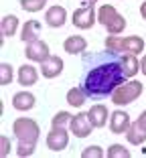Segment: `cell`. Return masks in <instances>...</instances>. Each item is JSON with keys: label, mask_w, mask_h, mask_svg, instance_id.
I'll use <instances>...</instances> for the list:
<instances>
[{"label": "cell", "mask_w": 146, "mask_h": 158, "mask_svg": "<svg viewBox=\"0 0 146 158\" xmlns=\"http://www.w3.org/2000/svg\"><path fill=\"white\" fill-rule=\"evenodd\" d=\"M122 51L132 53V55H140L144 51V39L142 37H124L122 39Z\"/></svg>", "instance_id": "ac0fdd59"}, {"label": "cell", "mask_w": 146, "mask_h": 158, "mask_svg": "<svg viewBox=\"0 0 146 158\" xmlns=\"http://www.w3.org/2000/svg\"><path fill=\"white\" fill-rule=\"evenodd\" d=\"M108 158H130V150L122 144H112L108 148Z\"/></svg>", "instance_id": "d4e9b609"}, {"label": "cell", "mask_w": 146, "mask_h": 158, "mask_svg": "<svg viewBox=\"0 0 146 158\" xmlns=\"http://www.w3.org/2000/svg\"><path fill=\"white\" fill-rule=\"evenodd\" d=\"M138 122H140V124H142V126L146 128V110H144V112L140 114V116H138Z\"/></svg>", "instance_id": "4dcf8cb0"}, {"label": "cell", "mask_w": 146, "mask_h": 158, "mask_svg": "<svg viewBox=\"0 0 146 158\" xmlns=\"http://www.w3.org/2000/svg\"><path fill=\"white\" fill-rule=\"evenodd\" d=\"M35 146L33 142H19V148H16V154L19 156H33L35 154Z\"/></svg>", "instance_id": "83f0119b"}, {"label": "cell", "mask_w": 146, "mask_h": 158, "mask_svg": "<svg viewBox=\"0 0 146 158\" xmlns=\"http://www.w3.org/2000/svg\"><path fill=\"white\" fill-rule=\"evenodd\" d=\"M140 71H142V73L146 75V55L142 57V61H140Z\"/></svg>", "instance_id": "d6a6232c"}, {"label": "cell", "mask_w": 146, "mask_h": 158, "mask_svg": "<svg viewBox=\"0 0 146 158\" xmlns=\"http://www.w3.org/2000/svg\"><path fill=\"white\" fill-rule=\"evenodd\" d=\"M87 116H90V122L94 124V128H104L106 122H108V118H110V112H108V107H106V106L95 103V106L90 107Z\"/></svg>", "instance_id": "7c38bea8"}, {"label": "cell", "mask_w": 146, "mask_h": 158, "mask_svg": "<svg viewBox=\"0 0 146 158\" xmlns=\"http://www.w3.org/2000/svg\"><path fill=\"white\" fill-rule=\"evenodd\" d=\"M71 114L69 112H57L55 116H53V120H51V126H55V128H65L67 124L71 122Z\"/></svg>", "instance_id": "484cf974"}, {"label": "cell", "mask_w": 146, "mask_h": 158, "mask_svg": "<svg viewBox=\"0 0 146 158\" xmlns=\"http://www.w3.org/2000/svg\"><path fill=\"white\" fill-rule=\"evenodd\" d=\"M45 2H47V0H45Z\"/></svg>", "instance_id": "e575fe53"}, {"label": "cell", "mask_w": 146, "mask_h": 158, "mask_svg": "<svg viewBox=\"0 0 146 158\" xmlns=\"http://www.w3.org/2000/svg\"><path fill=\"white\" fill-rule=\"evenodd\" d=\"M106 49L114 53H120L122 51V37L120 35H108L106 37Z\"/></svg>", "instance_id": "cb8c5ba5"}, {"label": "cell", "mask_w": 146, "mask_h": 158, "mask_svg": "<svg viewBox=\"0 0 146 158\" xmlns=\"http://www.w3.org/2000/svg\"><path fill=\"white\" fill-rule=\"evenodd\" d=\"M69 130L73 132L75 138H87V136L91 134V130H94V124L90 122V116H87V114L81 112V114H77V116L71 118Z\"/></svg>", "instance_id": "5b68a950"}, {"label": "cell", "mask_w": 146, "mask_h": 158, "mask_svg": "<svg viewBox=\"0 0 146 158\" xmlns=\"http://www.w3.org/2000/svg\"><path fill=\"white\" fill-rule=\"evenodd\" d=\"M83 158H102L104 156V150L99 148V146H87V148L81 152Z\"/></svg>", "instance_id": "f1b7e54d"}, {"label": "cell", "mask_w": 146, "mask_h": 158, "mask_svg": "<svg viewBox=\"0 0 146 158\" xmlns=\"http://www.w3.org/2000/svg\"><path fill=\"white\" fill-rule=\"evenodd\" d=\"M69 144V134L65 132V128H55L51 126V132L47 134V148L53 152H61Z\"/></svg>", "instance_id": "8992f818"}, {"label": "cell", "mask_w": 146, "mask_h": 158, "mask_svg": "<svg viewBox=\"0 0 146 158\" xmlns=\"http://www.w3.org/2000/svg\"><path fill=\"white\" fill-rule=\"evenodd\" d=\"M71 20H73V27L81 28V31H87V28H91L98 23V12L94 10V4L85 2V6H81V8H77L73 12V19Z\"/></svg>", "instance_id": "277c9868"}, {"label": "cell", "mask_w": 146, "mask_h": 158, "mask_svg": "<svg viewBox=\"0 0 146 158\" xmlns=\"http://www.w3.org/2000/svg\"><path fill=\"white\" fill-rule=\"evenodd\" d=\"M126 140L130 142V144H134V146L144 144V142H146V128L138 120L132 122V124H130V128L126 130Z\"/></svg>", "instance_id": "4fadbf2b"}, {"label": "cell", "mask_w": 146, "mask_h": 158, "mask_svg": "<svg viewBox=\"0 0 146 158\" xmlns=\"http://www.w3.org/2000/svg\"><path fill=\"white\" fill-rule=\"evenodd\" d=\"M20 8L27 10V12H39V10L45 8V0H19Z\"/></svg>", "instance_id": "603a6c76"}, {"label": "cell", "mask_w": 146, "mask_h": 158, "mask_svg": "<svg viewBox=\"0 0 146 158\" xmlns=\"http://www.w3.org/2000/svg\"><path fill=\"white\" fill-rule=\"evenodd\" d=\"M24 55H27L28 61H37V63H43L51 53H49V45L41 39H35V41L27 43V49H24Z\"/></svg>", "instance_id": "52a82bcc"}, {"label": "cell", "mask_w": 146, "mask_h": 158, "mask_svg": "<svg viewBox=\"0 0 146 158\" xmlns=\"http://www.w3.org/2000/svg\"><path fill=\"white\" fill-rule=\"evenodd\" d=\"M130 124H132L130 116L124 110H116L114 114H110V130H112V134H126Z\"/></svg>", "instance_id": "9c48e42d"}, {"label": "cell", "mask_w": 146, "mask_h": 158, "mask_svg": "<svg viewBox=\"0 0 146 158\" xmlns=\"http://www.w3.org/2000/svg\"><path fill=\"white\" fill-rule=\"evenodd\" d=\"M35 103H37V98H35L31 91H19V93H14V98H12V106H14V110H19V112L33 110Z\"/></svg>", "instance_id": "8fae6325"}, {"label": "cell", "mask_w": 146, "mask_h": 158, "mask_svg": "<svg viewBox=\"0 0 146 158\" xmlns=\"http://www.w3.org/2000/svg\"><path fill=\"white\" fill-rule=\"evenodd\" d=\"M12 132L19 142H33V144H37L41 128H39V124L33 118H19L12 124Z\"/></svg>", "instance_id": "3957f363"}, {"label": "cell", "mask_w": 146, "mask_h": 158, "mask_svg": "<svg viewBox=\"0 0 146 158\" xmlns=\"http://www.w3.org/2000/svg\"><path fill=\"white\" fill-rule=\"evenodd\" d=\"M122 69L126 77H134L140 71V63H138V57L132 53H124L122 55Z\"/></svg>", "instance_id": "e0dca14e"}, {"label": "cell", "mask_w": 146, "mask_h": 158, "mask_svg": "<svg viewBox=\"0 0 146 158\" xmlns=\"http://www.w3.org/2000/svg\"><path fill=\"white\" fill-rule=\"evenodd\" d=\"M0 142H2V156H8L10 154V142H8V138H6V136H2V138H0Z\"/></svg>", "instance_id": "f546056e"}, {"label": "cell", "mask_w": 146, "mask_h": 158, "mask_svg": "<svg viewBox=\"0 0 146 158\" xmlns=\"http://www.w3.org/2000/svg\"><path fill=\"white\" fill-rule=\"evenodd\" d=\"M12 83V65L10 63H0V85Z\"/></svg>", "instance_id": "4316f807"}, {"label": "cell", "mask_w": 146, "mask_h": 158, "mask_svg": "<svg viewBox=\"0 0 146 158\" xmlns=\"http://www.w3.org/2000/svg\"><path fill=\"white\" fill-rule=\"evenodd\" d=\"M85 2H90V4H94V2H98V0H85Z\"/></svg>", "instance_id": "836d02e7"}, {"label": "cell", "mask_w": 146, "mask_h": 158, "mask_svg": "<svg viewBox=\"0 0 146 158\" xmlns=\"http://www.w3.org/2000/svg\"><path fill=\"white\" fill-rule=\"evenodd\" d=\"M63 49H65V53H69V55H81V53L87 49V41H85L83 37H79V35H71V37L65 39Z\"/></svg>", "instance_id": "5bb4252c"}, {"label": "cell", "mask_w": 146, "mask_h": 158, "mask_svg": "<svg viewBox=\"0 0 146 158\" xmlns=\"http://www.w3.org/2000/svg\"><path fill=\"white\" fill-rule=\"evenodd\" d=\"M39 81V71L35 69L33 65H23L19 67V83L23 85V87H31V85H35Z\"/></svg>", "instance_id": "9a60e30c"}, {"label": "cell", "mask_w": 146, "mask_h": 158, "mask_svg": "<svg viewBox=\"0 0 146 158\" xmlns=\"http://www.w3.org/2000/svg\"><path fill=\"white\" fill-rule=\"evenodd\" d=\"M63 67H65V63H63L61 57L49 55L47 59L41 63V75H43V77H47V79L59 77V75L63 73Z\"/></svg>", "instance_id": "ba28073f"}, {"label": "cell", "mask_w": 146, "mask_h": 158, "mask_svg": "<svg viewBox=\"0 0 146 158\" xmlns=\"http://www.w3.org/2000/svg\"><path fill=\"white\" fill-rule=\"evenodd\" d=\"M90 98L87 93H85V89L81 87H71L69 91H67V103H69L71 107H81L85 103V99Z\"/></svg>", "instance_id": "d6986e66"}, {"label": "cell", "mask_w": 146, "mask_h": 158, "mask_svg": "<svg viewBox=\"0 0 146 158\" xmlns=\"http://www.w3.org/2000/svg\"><path fill=\"white\" fill-rule=\"evenodd\" d=\"M142 91H144V85H142L140 81H136V79H132V81H124L122 85H118V87L114 89L112 102L118 107L120 106H128V103L136 102V99L142 95Z\"/></svg>", "instance_id": "7a4b0ae2"}, {"label": "cell", "mask_w": 146, "mask_h": 158, "mask_svg": "<svg viewBox=\"0 0 146 158\" xmlns=\"http://www.w3.org/2000/svg\"><path fill=\"white\" fill-rule=\"evenodd\" d=\"M45 20H47L49 27L53 28H61L63 24L67 23V10L63 8V6H51V8L47 10V14H45Z\"/></svg>", "instance_id": "30bf717a"}, {"label": "cell", "mask_w": 146, "mask_h": 158, "mask_svg": "<svg viewBox=\"0 0 146 158\" xmlns=\"http://www.w3.org/2000/svg\"><path fill=\"white\" fill-rule=\"evenodd\" d=\"M39 35H41V23H37V20H27L23 31H20V41L31 43V41H35V39H39Z\"/></svg>", "instance_id": "2e32d148"}, {"label": "cell", "mask_w": 146, "mask_h": 158, "mask_svg": "<svg viewBox=\"0 0 146 158\" xmlns=\"http://www.w3.org/2000/svg\"><path fill=\"white\" fill-rule=\"evenodd\" d=\"M140 14H142V19L146 20V0L142 2V4H140Z\"/></svg>", "instance_id": "1f68e13d"}, {"label": "cell", "mask_w": 146, "mask_h": 158, "mask_svg": "<svg viewBox=\"0 0 146 158\" xmlns=\"http://www.w3.org/2000/svg\"><path fill=\"white\" fill-rule=\"evenodd\" d=\"M118 14L120 12L114 8L112 4H104V6H99V10H98V23L106 27V24H110L116 16H118Z\"/></svg>", "instance_id": "44dd1931"}, {"label": "cell", "mask_w": 146, "mask_h": 158, "mask_svg": "<svg viewBox=\"0 0 146 158\" xmlns=\"http://www.w3.org/2000/svg\"><path fill=\"white\" fill-rule=\"evenodd\" d=\"M106 28H108L110 35H122L124 28H126V19H124L122 14H118V16H116L110 24H106Z\"/></svg>", "instance_id": "7402d4cb"}, {"label": "cell", "mask_w": 146, "mask_h": 158, "mask_svg": "<svg viewBox=\"0 0 146 158\" xmlns=\"http://www.w3.org/2000/svg\"><path fill=\"white\" fill-rule=\"evenodd\" d=\"M16 28H19V19L14 14L2 16V20H0V33H2V37H12L16 33Z\"/></svg>", "instance_id": "ffe728a7"}, {"label": "cell", "mask_w": 146, "mask_h": 158, "mask_svg": "<svg viewBox=\"0 0 146 158\" xmlns=\"http://www.w3.org/2000/svg\"><path fill=\"white\" fill-rule=\"evenodd\" d=\"M83 65L81 87L90 98H108L128 79L122 69V57L108 49L95 55H83Z\"/></svg>", "instance_id": "6da1fadb"}]
</instances>
